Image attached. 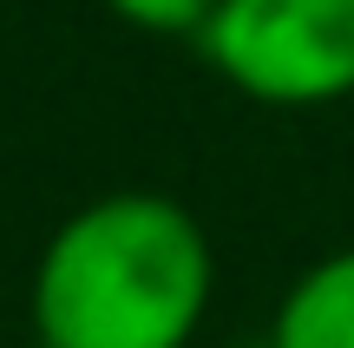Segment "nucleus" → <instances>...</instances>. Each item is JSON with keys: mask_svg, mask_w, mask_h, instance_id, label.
Returning <instances> with one entry per match:
<instances>
[{"mask_svg": "<svg viewBox=\"0 0 354 348\" xmlns=\"http://www.w3.org/2000/svg\"><path fill=\"white\" fill-rule=\"evenodd\" d=\"M216 296V250L165 191H105L33 263L39 348H190Z\"/></svg>", "mask_w": 354, "mask_h": 348, "instance_id": "nucleus-1", "label": "nucleus"}, {"mask_svg": "<svg viewBox=\"0 0 354 348\" xmlns=\"http://www.w3.org/2000/svg\"><path fill=\"white\" fill-rule=\"evenodd\" d=\"M197 53L243 99L322 112L354 99V0H216Z\"/></svg>", "mask_w": 354, "mask_h": 348, "instance_id": "nucleus-2", "label": "nucleus"}, {"mask_svg": "<svg viewBox=\"0 0 354 348\" xmlns=\"http://www.w3.org/2000/svg\"><path fill=\"white\" fill-rule=\"evenodd\" d=\"M263 348H354V244L322 250L289 276Z\"/></svg>", "mask_w": 354, "mask_h": 348, "instance_id": "nucleus-3", "label": "nucleus"}, {"mask_svg": "<svg viewBox=\"0 0 354 348\" xmlns=\"http://www.w3.org/2000/svg\"><path fill=\"white\" fill-rule=\"evenodd\" d=\"M105 7L118 13L125 26H138V33H165V39H197L203 20L216 13V0H105Z\"/></svg>", "mask_w": 354, "mask_h": 348, "instance_id": "nucleus-4", "label": "nucleus"}]
</instances>
